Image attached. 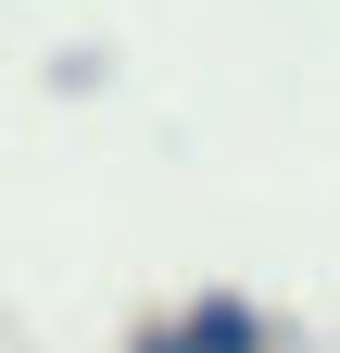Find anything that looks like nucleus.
Returning <instances> with one entry per match:
<instances>
[{
	"label": "nucleus",
	"instance_id": "nucleus-1",
	"mask_svg": "<svg viewBox=\"0 0 340 353\" xmlns=\"http://www.w3.org/2000/svg\"><path fill=\"white\" fill-rule=\"evenodd\" d=\"M139 353H265V316H252L240 290H202L189 316H177V328H151Z\"/></svg>",
	"mask_w": 340,
	"mask_h": 353
}]
</instances>
